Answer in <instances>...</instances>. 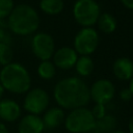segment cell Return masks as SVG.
I'll return each mask as SVG.
<instances>
[{
	"instance_id": "cell-29",
	"label": "cell",
	"mask_w": 133,
	"mask_h": 133,
	"mask_svg": "<svg viewBox=\"0 0 133 133\" xmlns=\"http://www.w3.org/2000/svg\"><path fill=\"white\" fill-rule=\"evenodd\" d=\"M129 89H130V91H131V94H132V96H133V77L131 78V80L129 81V87H128Z\"/></svg>"
},
{
	"instance_id": "cell-13",
	"label": "cell",
	"mask_w": 133,
	"mask_h": 133,
	"mask_svg": "<svg viewBox=\"0 0 133 133\" xmlns=\"http://www.w3.org/2000/svg\"><path fill=\"white\" fill-rule=\"evenodd\" d=\"M113 75L121 81H130L133 77V61L128 57H118L112 64Z\"/></svg>"
},
{
	"instance_id": "cell-7",
	"label": "cell",
	"mask_w": 133,
	"mask_h": 133,
	"mask_svg": "<svg viewBox=\"0 0 133 133\" xmlns=\"http://www.w3.org/2000/svg\"><path fill=\"white\" fill-rule=\"evenodd\" d=\"M49 103L50 98L48 92L41 87H34L30 88L25 94L23 108L28 113L39 115L47 110Z\"/></svg>"
},
{
	"instance_id": "cell-2",
	"label": "cell",
	"mask_w": 133,
	"mask_h": 133,
	"mask_svg": "<svg viewBox=\"0 0 133 133\" xmlns=\"http://www.w3.org/2000/svg\"><path fill=\"white\" fill-rule=\"evenodd\" d=\"M8 29L17 35H29L34 33L39 26V16L34 7L28 4L15 5L7 18Z\"/></svg>"
},
{
	"instance_id": "cell-23",
	"label": "cell",
	"mask_w": 133,
	"mask_h": 133,
	"mask_svg": "<svg viewBox=\"0 0 133 133\" xmlns=\"http://www.w3.org/2000/svg\"><path fill=\"white\" fill-rule=\"evenodd\" d=\"M0 43L7 44V45L12 44V38H11V35H10L8 29L0 28Z\"/></svg>"
},
{
	"instance_id": "cell-19",
	"label": "cell",
	"mask_w": 133,
	"mask_h": 133,
	"mask_svg": "<svg viewBox=\"0 0 133 133\" xmlns=\"http://www.w3.org/2000/svg\"><path fill=\"white\" fill-rule=\"evenodd\" d=\"M37 74L42 79L50 80L56 74V66L51 60H43L37 65Z\"/></svg>"
},
{
	"instance_id": "cell-15",
	"label": "cell",
	"mask_w": 133,
	"mask_h": 133,
	"mask_svg": "<svg viewBox=\"0 0 133 133\" xmlns=\"http://www.w3.org/2000/svg\"><path fill=\"white\" fill-rule=\"evenodd\" d=\"M97 25L101 32L105 34H110L115 31L117 27V21L113 15L106 11V12H101L97 21Z\"/></svg>"
},
{
	"instance_id": "cell-6",
	"label": "cell",
	"mask_w": 133,
	"mask_h": 133,
	"mask_svg": "<svg viewBox=\"0 0 133 133\" xmlns=\"http://www.w3.org/2000/svg\"><path fill=\"white\" fill-rule=\"evenodd\" d=\"M100 43L98 31L92 27H82L74 37V50L78 55L92 54Z\"/></svg>"
},
{
	"instance_id": "cell-24",
	"label": "cell",
	"mask_w": 133,
	"mask_h": 133,
	"mask_svg": "<svg viewBox=\"0 0 133 133\" xmlns=\"http://www.w3.org/2000/svg\"><path fill=\"white\" fill-rule=\"evenodd\" d=\"M118 95H119V98H121L123 101H125V102L130 101V100L133 98V96H132V94H131V91H130V89H129L128 87L122 89Z\"/></svg>"
},
{
	"instance_id": "cell-27",
	"label": "cell",
	"mask_w": 133,
	"mask_h": 133,
	"mask_svg": "<svg viewBox=\"0 0 133 133\" xmlns=\"http://www.w3.org/2000/svg\"><path fill=\"white\" fill-rule=\"evenodd\" d=\"M0 28H2V29H8L7 20H4V19H0Z\"/></svg>"
},
{
	"instance_id": "cell-11",
	"label": "cell",
	"mask_w": 133,
	"mask_h": 133,
	"mask_svg": "<svg viewBox=\"0 0 133 133\" xmlns=\"http://www.w3.org/2000/svg\"><path fill=\"white\" fill-rule=\"evenodd\" d=\"M21 116V106L12 99L4 98L0 100V119L6 123L16 122Z\"/></svg>"
},
{
	"instance_id": "cell-8",
	"label": "cell",
	"mask_w": 133,
	"mask_h": 133,
	"mask_svg": "<svg viewBox=\"0 0 133 133\" xmlns=\"http://www.w3.org/2000/svg\"><path fill=\"white\" fill-rule=\"evenodd\" d=\"M31 50L41 61L50 60L55 52V42L51 34L47 32H37L31 39Z\"/></svg>"
},
{
	"instance_id": "cell-10",
	"label": "cell",
	"mask_w": 133,
	"mask_h": 133,
	"mask_svg": "<svg viewBox=\"0 0 133 133\" xmlns=\"http://www.w3.org/2000/svg\"><path fill=\"white\" fill-rule=\"evenodd\" d=\"M78 56L79 55L74 50V48L63 46L55 50L52 58H53V63L56 68L60 70H70L73 66H75Z\"/></svg>"
},
{
	"instance_id": "cell-28",
	"label": "cell",
	"mask_w": 133,
	"mask_h": 133,
	"mask_svg": "<svg viewBox=\"0 0 133 133\" xmlns=\"http://www.w3.org/2000/svg\"><path fill=\"white\" fill-rule=\"evenodd\" d=\"M128 128H129V132L130 133H133V115L131 116L129 123H128Z\"/></svg>"
},
{
	"instance_id": "cell-17",
	"label": "cell",
	"mask_w": 133,
	"mask_h": 133,
	"mask_svg": "<svg viewBox=\"0 0 133 133\" xmlns=\"http://www.w3.org/2000/svg\"><path fill=\"white\" fill-rule=\"evenodd\" d=\"M76 72L81 77H87L89 76L95 69V62L91 59L90 56L87 55H79L78 59L75 63Z\"/></svg>"
},
{
	"instance_id": "cell-3",
	"label": "cell",
	"mask_w": 133,
	"mask_h": 133,
	"mask_svg": "<svg viewBox=\"0 0 133 133\" xmlns=\"http://www.w3.org/2000/svg\"><path fill=\"white\" fill-rule=\"evenodd\" d=\"M0 84L9 92L26 94L31 86V78L27 69L19 62H10L0 71Z\"/></svg>"
},
{
	"instance_id": "cell-21",
	"label": "cell",
	"mask_w": 133,
	"mask_h": 133,
	"mask_svg": "<svg viewBox=\"0 0 133 133\" xmlns=\"http://www.w3.org/2000/svg\"><path fill=\"white\" fill-rule=\"evenodd\" d=\"M15 7L14 0H0V19L6 20Z\"/></svg>"
},
{
	"instance_id": "cell-1",
	"label": "cell",
	"mask_w": 133,
	"mask_h": 133,
	"mask_svg": "<svg viewBox=\"0 0 133 133\" xmlns=\"http://www.w3.org/2000/svg\"><path fill=\"white\" fill-rule=\"evenodd\" d=\"M55 102L62 109L85 107L90 101L89 87L79 77H66L58 81L53 89Z\"/></svg>"
},
{
	"instance_id": "cell-12",
	"label": "cell",
	"mask_w": 133,
	"mask_h": 133,
	"mask_svg": "<svg viewBox=\"0 0 133 133\" xmlns=\"http://www.w3.org/2000/svg\"><path fill=\"white\" fill-rule=\"evenodd\" d=\"M45 126L39 115L28 113L18 124V133H43Z\"/></svg>"
},
{
	"instance_id": "cell-16",
	"label": "cell",
	"mask_w": 133,
	"mask_h": 133,
	"mask_svg": "<svg viewBox=\"0 0 133 133\" xmlns=\"http://www.w3.org/2000/svg\"><path fill=\"white\" fill-rule=\"evenodd\" d=\"M116 125H117L116 117L113 114L106 113L103 117L96 119L95 130L96 132H100V133H111L112 131L116 130Z\"/></svg>"
},
{
	"instance_id": "cell-18",
	"label": "cell",
	"mask_w": 133,
	"mask_h": 133,
	"mask_svg": "<svg viewBox=\"0 0 133 133\" xmlns=\"http://www.w3.org/2000/svg\"><path fill=\"white\" fill-rule=\"evenodd\" d=\"M39 8L46 15L56 16L63 10L64 2L63 0H41Z\"/></svg>"
},
{
	"instance_id": "cell-22",
	"label": "cell",
	"mask_w": 133,
	"mask_h": 133,
	"mask_svg": "<svg viewBox=\"0 0 133 133\" xmlns=\"http://www.w3.org/2000/svg\"><path fill=\"white\" fill-rule=\"evenodd\" d=\"M90 111H91V113L96 119L103 117L107 113L106 112V106L103 104H95V106L92 107V109Z\"/></svg>"
},
{
	"instance_id": "cell-4",
	"label": "cell",
	"mask_w": 133,
	"mask_h": 133,
	"mask_svg": "<svg viewBox=\"0 0 133 133\" xmlns=\"http://www.w3.org/2000/svg\"><path fill=\"white\" fill-rule=\"evenodd\" d=\"M95 126L96 118L86 106L70 110L65 115L64 127L70 133H89L95 130Z\"/></svg>"
},
{
	"instance_id": "cell-9",
	"label": "cell",
	"mask_w": 133,
	"mask_h": 133,
	"mask_svg": "<svg viewBox=\"0 0 133 133\" xmlns=\"http://www.w3.org/2000/svg\"><path fill=\"white\" fill-rule=\"evenodd\" d=\"M90 100L96 104H108L115 95V87L112 81L109 79L101 78L92 83L89 87Z\"/></svg>"
},
{
	"instance_id": "cell-31",
	"label": "cell",
	"mask_w": 133,
	"mask_h": 133,
	"mask_svg": "<svg viewBox=\"0 0 133 133\" xmlns=\"http://www.w3.org/2000/svg\"><path fill=\"white\" fill-rule=\"evenodd\" d=\"M111 133H125L124 131H121V130H114V131H112Z\"/></svg>"
},
{
	"instance_id": "cell-5",
	"label": "cell",
	"mask_w": 133,
	"mask_h": 133,
	"mask_svg": "<svg viewBox=\"0 0 133 133\" xmlns=\"http://www.w3.org/2000/svg\"><path fill=\"white\" fill-rule=\"evenodd\" d=\"M101 12L96 0H76L73 5V17L82 27H92L97 24Z\"/></svg>"
},
{
	"instance_id": "cell-30",
	"label": "cell",
	"mask_w": 133,
	"mask_h": 133,
	"mask_svg": "<svg viewBox=\"0 0 133 133\" xmlns=\"http://www.w3.org/2000/svg\"><path fill=\"white\" fill-rule=\"evenodd\" d=\"M4 90H5V89H4V88H3V86L0 84V100H1V99H2V97H3Z\"/></svg>"
},
{
	"instance_id": "cell-26",
	"label": "cell",
	"mask_w": 133,
	"mask_h": 133,
	"mask_svg": "<svg viewBox=\"0 0 133 133\" xmlns=\"http://www.w3.org/2000/svg\"><path fill=\"white\" fill-rule=\"evenodd\" d=\"M0 133H9L6 125L3 122H0Z\"/></svg>"
},
{
	"instance_id": "cell-14",
	"label": "cell",
	"mask_w": 133,
	"mask_h": 133,
	"mask_svg": "<svg viewBox=\"0 0 133 133\" xmlns=\"http://www.w3.org/2000/svg\"><path fill=\"white\" fill-rule=\"evenodd\" d=\"M45 129H56L58 128L60 125L64 124V119H65V113L63 111L62 108L58 107H52L47 109L44 112V115L42 117Z\"/></svg>"
},
{
	"instance_id": "cell-25",
	"label": "cell",
	"mask_w": 133,
	"mask_h": 133,
	"mask_svg": "<svg viewBox=\"0 0 133 133\" xmlns=\"http://www.w3.org/2000/svg\"><path fill=\"white\" fill-rule=\"evenodd\" d=\"M121 2L126 8L133 9V0H121Z\"/></svg>"
},
{
	"instance_id": "cell-20",
	"label": "cell",
	"mask_w": 133,
	"mask_h": 133,
	"mask_svg": "<svg viewBox=\"0 0 133 133\" xmlns=\"http://www.w3.org/2000/svg\"><path fill=\"white\" fill-rule=\"evenodd\" d=\"M14 51L11 45L0 43V65L4 66L10 62H12Z\"/></svg>"
}]
</instances>
